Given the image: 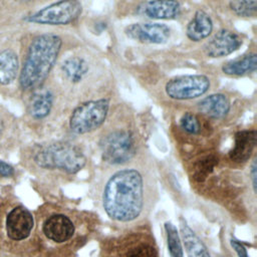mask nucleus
I'll list each match as a JSON object with an SVG mask.
<instances>
[{"label": "nucleus", "mask_w": 257, "mask_h": 257, "mask_svg": "<svg viewBox=\"0 0 257 257\" xmlns=\"http://www.w3.org/2000/svg\"><path fill=\"white\" fill-rule=\"evenodd\" d=\"M145 188L141 173L135 169L115 172L106 182L102 204L106 214L118 222L137 219L144 207Z\"/></svg>", "instance_id": "obj_1"}, {"label": "nucleus", "mask_w": 257, "mask_h": 257, "mask_svg": "<svg viewBox=\"0 0 257 257\" xmlns=\"http://www.w3.org/2000/svg\"><path fill=\"white\" fill-rule=\"evenodd\" d=\"M34 229L31 212L11 196L0 197V252L18 255Z\"/></svg>", "instance_id": "obj_2"}, {"label": "nucleus", "mask_w": 257, "mask_h": 257, "mask_svg": "<svg viewBox=\"0 0 257 257\" xmlns=\"http://www.w3.org/2000/svg\"><path fill=\"white\" fill-rule=\"evenodd\" d=\"M61 38L52 33L36 36L30 43L20 72V85L30 90L39 87L52 69L61 49Z\"/></svg>", "instance_id": "obj_3"}, {"label": "nucleus", "mask_w": 257, "mask_h": 257, "mask_svg": "<svg viewBox=\"0 0 257 257\" xmlns=\"http://www.w3.org/2000/svg\"><path fill=\"white\" fill-rule=\"evenodd\" d=\"M34 162L43 169H58L69 174L80 171L86 163L82 151L69 143H53L34 154Z\"/></svg>", "instance_id": "obj_4"}, {"label": "nucleus", "mask_w": 257, "mask_h": 257, "mask_svg": "<svg viewBox=\"0 0 257 257\" xmlns=\"http://www.w3.org/2000/svg\"><path fill=\"white\" fill-rule=\"evenodd\" d=\"M109 101L105 98L89 100L75 107L70 115L69 126L78 135L90 133L98 128L105 120Z\"/></svg>", "instance_id": "obj_5"}, {"label": "nucleus", "mask_w": 257, "mask_h": 257, "mask_svg": "<svg viewBox=\"0 0 257 257\" xmlns=\"http://www.w3.org/2000/svg\"><path fill=\"white\" fill-rule=\"evenodd\" d=\"M82 12L78 0H59L26 18V21L44 25H66L77 19Z\"/></svg>", "instance_id": "obj_6"}, {"label": "nucleus", "mask_w": 257, "mask_h": 257, "mask_svg": "<svg viewBox=\"0 0 257 257\" xmlns=\"http://www.w3.org/2000/svg\"><path fill=\"white\" fill-rule=\"evenodd\" d=\"M102 158L112 165H119L130 161L136 152L135 141L126 131H114L106 135L100 142Z\"/></svg>", "instance_id": "obj_7"}, {"label": "nucleus", "mask_w": 257, "mask_h": 257, "mask_svg": "<svg viewBox=\"0 0 257 257\" xmlns=\"http://www.w3.org/2000/svg\"><path fill=\"white\" fill-rule=\"evenodd\" d=\"M210 79L206 75H182L169 80L166 84V93L174 99L185 100L197 98L208 91Z\"/></svg>", "instance_id": "obj_8"}, {"label": "nucleus", "mask_w": 257, "mask_h": 257, "mask_svg": "<svg viewBox=\"0 0 257 257\" xmlns=\"http://www.w3.org/2000/svg\"><path fill=\"white\" fill-rule=\"evenodd\" d=\"M127 37L149 44H162L170 38V28L161 23H134L124 30Z\"/></svg>", "instance_id": "obj_9"}, {"label": "nucleus", "mask_w": 257, "mask_h": 257, "mask_svg": "<svg viewBox=\"0 0 257 257\" xmlns=\"http://www.w3.org/2000/svg\"><path fill=\"white\" fill-rule=\"evenodd\" d=\"M42 233L50 241L62 243L70 239L74 233L71 220L62 214H54L47 217L42 224Z\"/></svg>", "instance_id": "obj_10"}, {"label": "nucleus", "mask_w": 257, "mask_h": 257, "mask_svg": "<svg viewBox=\"0 0 257 257\" xmlns=\"http://www.w3.org/2000/svg\"><path fill=\"white\" fill-rule=\"evenodd\" d=\"M241 44L242 39L238 34L222 29L207 43L206 52L210 57H223L237 50Z\"/></svg>", "instance_id": "obj_11"}, {"label": "nucleus", "mask_w": 257, "mask_h": 257, "mask_svg": "<svg viewBox=\"0 0 257 257\" xmlns=\"http://www.w3.org/2000/svg\"><path fill=\"white\" fill-rule=\"evenodd\" d=\"M257 143L256 131H241L235 135L234 147L230 152V158L236 163L247 161Z\"/></svg>", "instance_id": "obj_12"}, {"label": "nucleus", "mask_w": 257, "mask_h": 257, "mask_svg": "<svg viewBox=\"0 0 257 257\" xmlns=\"http://www.w3.org/2000/svg\"><path fill=\"white\" fill-rule=\"evenodd\" d=\"M144 12L152 19H175L180 15L181 5L177 0H150L146 3Z\"/></svg>", "instance_id": "obj_13"}, {"label": "nucleus", "mask_w": 257, "mask_h": 257, "mask_svg": "<svg viewBox=\"0 0 257 257\" xmlns=\"http://www.w3.org/2000/svg\"><path fill=\"white\" fill-rule=\"evenodd\" d=\"M199 110L208 117L219 119L227 115L230 110V101L223 93H214L203 98L198 104Z\"/></svg>", "instance_id": "obj_14"}, {"label": "nucleus", "mask_w": 257, "mask_h": 257, "mask_svg": "<svg viewBox=\"0 0 257 257\" xmlns=\"http://www.w3.org/2000/svg\"><path fill=\"white\" fill-rule=\"evenodd\" d=\"M213 30L211 17L203 10L196 11L194 17L187 27V36L193 41H200L207 38Z\"/></svg>", "instance_id": "obj_15"}, {"label": "nucleus", "mask_w": 257, "mask_h": 257, "mask_svg": "<svg viewBox=\"0 0 257 257\" xmlns=\"http://www.w3.org/2000/svg\"><path fill=\"white\" fill-rule=\"evenodd\" d=\"M180 228L188 257H210L207 247L186 222L181 221Z\"/></svg>", "instance_id": "obj_16"}, {"label": "nucleus", "mask_w": 257, "mask_h": 257, "mask_svg": "<svg viewBox=\"0 0 257 257\" xmlns=\"http://www.w3.org/2000/svg\"><path fill=\"white\" fill-rule=\"evenodd\" d=\"M52 104L53 95L49 90L37 91L29 101L28 111L33 118L41 119L49 114Z\"/></svg>", "instance_id": "obj_17"}, {"label": "nucleus", "mask_w": 257, "mask_h": 257, "mask_svg": "<svg viewBox=\"0 0 257 257\" xmlns=\"http://www.w3.org/2000/svg\"><path fill=\"white\" fill-rule=\"evenodd\" d=\"M256 68L257 55L255 53H250L238 59L228 61L222 66V70L224 73L235 76H241L254 72Z\"/></svg>", "instance_id": "obj_18"}, {"label": "nucleus", "mask_w": 257, "mask_h": 257, "mask_svg": "<svg viewBox=\"0 0 257 257\" xmlns=\"http://www.w3.org/2000/svg\"><path fill=\"white\" fill-rule=\"evenodd\" d=\"M19 63L16 53L10 49L0 52V84L11 83L18 72Z\"/></svg>", "instance_id": "obj_19"}, {"label": "nucleus", "mask_w": 257, "mask_h": 257, "mask_svg": "<svg viewBox=\"0 0 257 257\" xmlns=\"http://www.w3.org/2000/svg\"><path fill=\"white\" fill-rule=\"evenodd\" d=\"M62 71L71 82L80 81L88 71L86 61L78 56H71L62 63Z\"/></svg>", "instance_id": "obj_20"}, {"label": "nucleus", "mask_w": 257, "mask_h": 257, "mask_svg": "<svg viewBox=\"0 0 257 257\" xmlns=\"http://www.w3.org/2000/svg\"><path fill=\"white\" fill-rule=\"evenodd\" d=\"M165 229L167 232L168 248H169L171 257H184L180 237L176 227L172 223L167 222L165 224Z\"/></svg>", "instance_id": "obj_21"}, {"label": "nucleus", "mask_w": 257, "mask_h": 257, "mask_svg": "<svg viewBox=\"0 0 257 257\" xmlns=\"http://www.w3.org/2000/svg\"><path fill=\"white\" fill-rule=\"evenodd\" d=\"M229 6L239 16L251 17L257 13V0H231Z\"/></svg>", "instance_id": "obj_22"}, {"label": "nucleus", "mask_w": 257, "mask_h": 257, "mask_svg": "<svg viewBox=\"0 0 257 257\" xmlns=\"http://www.w3.org/2000/svg\"><path fill=\"white\" fill-rule=\"evenodd\" d=\"M216 164H217V159L213 156L206 157L205 159L200 161L195 169V174H194L195 179L199 182L204 181L207 178V176L213 171V168L215 167Z\"/></svg>", "instance_id": "obj_23"}, {"label": "nucleus", "mask_w": 257, "mask_h": 257, "mask_svg": "<svg viewBox=\"0 0 257 257\" xmlns=\"http://www.w3.org/2000/svg\"><path fill=\"white\" fill-rule=\"evenodd\" d=\"M124 257H158L155 248L148 243H139L131 246Z\"/></svg>", "instance_id": "obj_24"}, {"label": "nucleus", "mask_w": 257, "mask_h": 257, "mask_svg": "<svg viewBox=\"0 0 257 257\" xmlns=\"http://www.w3.org/2000/svg\"><path fill=\"white\" fill-rule=\"evenodd\" d=\"M181 127L189 134H199L201 131L200 122L197 116L191 112H186L181 118Z\"/></svg>", "instance_id": "obj_25"}, {"label": "nucleus", "mask_w": 257, "mask_h": 257, "mask_svg": "<svg viewBox=\"0 0 257 257\" xmlns=\"http://www.w3.org/2000/svg\"><path fill=\"white\" fill-rule=\"evenodd\" d=\"M15 174V170L12 166H10L9 164L0 161V178H12Z\"/></svg>", "instance_id": "obj_26"}, {"label": "nucleus", "mask_w": 257, "mask_h": 257, "mask_svg": "<svg viewBox=\"0 0 257 257\" xmlns=\"http://www.w3.org/2000/svg\"><path fill=\"white\" fill-rule=\"evenodd\" d=\"M231 246L236 251L238 257H248V253L244 245L236 239H231Z\"/></svg>", "instance_id": "obj_27"}, {"label": "nucleus", "mask_w": 257, "mask_h": 257, "mask_svg": "<svg viewBox=\"0 0 257 257\" xmlns=\"http://www.w3.org/2000/svg\"><path fill=\"white\" fill-rule=\"evenodd\" d=\"M257 166H256V161L253 162L252 165V170H251V175H252V183H253V189L254 192H256V177H257Z\"/></svg>", "instance_id": "obj_28"}, {"label": "nucleus", "mask_w": 257, "mask_h": 257, "mask_svg": "<svg viewBox=\"0 0 257 257\" xmlns=\"http://www.w3.org/2000/svg\"><path fill=\"white\" fill-rule=\"evenodd\" d=\"M3 128H4V124H3V120H2V118H1V116H0V137H1V135H2Z\"/></svg>", "instance_id": "obj_29"}]
</instances>
